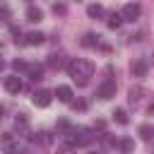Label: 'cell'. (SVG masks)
Returning a JSON list of instances; mask_svg holds the SVG:
<instances>
[{"label":"cell","instance_id":"26","mask_svg":"<svg viewBox=\"0 0 154 154\" xmlns=\"http://www.w3.org/2000/svg\"><path fill=\"white\" fill-rule=\"evenodd\" d=\"M12 67H14V70H24V67H26V65H24V63H22V60H19V58H17V60H14V63H12Z\"/></svg>","mask_w":154,"mask_h":154},{"label":"cell","instance_id":"3","mask_svg":"<svg viewBox=\"0 0 154 154\" xmlns=\"http://www.w3.org/2000/svg\"><path fill=\"white\" fill-rule=\"evenodd\" d=\"M67 140H70V144H89L91 142V135L87 132V130H70L67 132Z\"/></svg>","mask_w":154,"mask_h":154},{"label":"cell","instance_id":"6","mask_svg":"<svg viewBox=\"0 0 154 154\" xmlns=\"http://www.w3.org/2000/svg\"><path fill=\"white\" fill-rule=\"evenodd\" d=\"M51 91H46V89H38V91H34V106H38V108H46V106H51Z\"/></svg>","mask_w":154,"mask_h":154},{"label":"cell","instance_id":"10","mask_svg":"<svg viewBox=\"0 0 154 154\" xmlns=\"http://www.w3.org/2000/svg\"><path fill=\"white\" fill-rule=\"evenodd\" d=\"M48 65H51L53 70H60V67L65 65V55H63V53H51V55H48Z\"/></svg>","mask_w":154,"mask_h":154},{"label":"cell","instance_id":"13","mask_svg":"<svg viewBox=\"0 0 154 154\" xmlns=\"http://www.w3.org/2000/svg\"><path fill=\"white\" fill-rule=\"evenodd\" d=\"M26 19H29V22H41V19H43V12H41L38 7L31 5V7L26 10Z\"/></svg>","mask_w":154,"mask_h":154},{"label":"cell","instance_id":"19","mask_svg":"<svg viewBox=\"0 0 154 154\" xmlns=\"http://www.w3.org/2000/svg\"><path fill=\"white\" fill-rule=\"evenodd\" d=\"M34 140H36V142H41V144H51V142H53L51 132H38V135H36Z\"/></svg>","mask_w":154,"mask_h":154},{"label":"cell","instance_id":"18","mask_svg":"<svg viewBox=\"0 0 154 154\" xmlns=\"http://www.w3.org/2000/svg\"><path fill=\"white\" fill-rule=\"evenodd\" d=\"M120 22H123V17H120V14H116V12L108 17V26H111V29H118V26H120Z\"/></svg>","mask_w":154,"mask_h":154},{"label":"cell","instance_id":"22","mask_svg":"<svg viewBox=\"0 0 154 154\" xmlns=\"http://www.w3.org/2000/svg\"><path fill=\"white\" fill-rule=\"evenodd\" d=\"M14 125H17V128H26V125H29V118H26V113H19V116L14 118Z\"/></svg>","mask_w":154,"mask_h":154},{"label":"cell","instance_id":"17","mask_svg":"<svg viewBox=\"0 0 154 154\" xmlns=\"http://www.w3.org/2000/svg\"><path fill=\"white\" fill-rule=\"evenodd\" d=\"M142 94H144V89H142V87H132V89H130V101H132V103H137V101L142 99Z\"/></svg>","mask_w":154,"mask_h":154},{"label":"cell","instance_id":"25","mask_svg":"<svg viewBox=\"0 0 154 154\" xmlns=\"http://www.w3.org/2000/svg\"><path fill=\"white\" fill-rule=\"evenodd\" d=\"M70 103H72V108H75V111H77V108H79V111H84V108H87V103H84V101H70Z\"/></svg>","mask_w":154,"mask_h":154},{"label":"cell","instance_id":"11","mask_svg":"<svg viewBox=\"0 0 154 154\" xmlns=\"http://www.w3.org/2000/svg\"><path fill=\"white\" fill-rule=\"evenodd\" d=\"M87 14L94 17V19H101V17H103V7H101L99 2H91V5H87Z\"/></svg>","mask_w":154,"mask_h":154},{"label":"cell","instance_id":"29","mask_svg":"<svg viewBox=\"0 0 154 154\" xmlns=\"http://www.w3.org/2000/svg\"><path fill=\"white\" fill-rule=\"evenodd\" d=\"M89 154H96V152H89Z\"/></svg>","mask_w":154,"mask_h":154},{"label":"cell","instance_id":"1","mask_svg":"<svg viewBox=\"0 0 154 154\" xmlns=\"http://www.w3.org/2000/svg\"><path fill=\"white\" fill-rule=\"evenodd\" d=\"M67 72H70V77H72L79 87H84V84L89 82V77L94 75V65H91L89 60H84V58H72V60L67 63Z\"/></svg>","mask_w":154,"mask_h":154},{"label":"cell","instance_id":"27","mask_svg":"<svg viewBox=\"0 0 154 154\" xmlns=\"http://www.w3.org/2000/svg\"><path fill=\"white\" fill-rule=\"evenodd\" d=\"M2 67H5V60H2V58H0V70H2Z\"/></svg>","mask_w":154,"mask_h":154},{"label":"cell","instance_id":"7","mask_svg":"<svg viewBox=\"0 0 154 154\" xmlns=\"http://www.w3.org/2000/svg\"><path fill=\"white\" fill-rule=\"evenodd\" d=\"M5 89H7L10 94H19V91L24 89V84H22V79H19L17 75H12V77H5Z\"/></svg>","mask_w":154,"mask_h":154},{"label":"cell","instance_id":"24","mask_svg":"<svg viewBox=\"0 0 154 154\" xmlns=\"http://www.w3.org/2000/svg\"><path fill=\"white\" fill-rule=\"evenodd\" d=\"M65 10H67V7H65V5H60V2H55V5H53V12H55V14H65Z\"/></svg>","mask_w":154,"mask_h":154},{"label":"cell","instance_id":"12","mask_svg":"<svg viewBox=\"0 0 154 154\" xmlns=\"http://www.w3.org/2000/svg\"><path fill=\"white\" fill-rule=\"evenodd\" d=\"M43 38H46V36H43L41 31H29V34H26V43H29V46H41Z\"/></svg>","mask_w":154,"mask_h":154},{"label":"cell","instance_id":"20","mask_svg":"<svg viewBox=\"0 0 154 154\" xmlns=\"http://www.w3.org/2000/svg\"><path fill=\"white\" fill-rule=\"evenodd\" d=\"M120 149H123V152H125V154H130V152H132V149H135V142H132V140H130V137H125V140H123V142H120Z\"/></svg>","mask_w":154,"mask_h":154},{"label":"cell","instance_id":"9","mask_svg":"<svg viewBox=\"0 0 154 154\" xmlns=\"http://www.w3.org/2000/svg\"><path fill=\"white\" fill-rule=\"evenodd\" d=\"M130 67H132V75H135V77H144V75H147V70H149L147 60H142V58H140V60H135Z\"/></svg>","mask_w":154,"mask_h":154},{"label":"cell","instance_id":"8","mask_svg":"<svg viewBox=\"0 0 154 154\" xmlns=\"http://www.w3.org/2000/svg\"><path fill=\"white\" fill-rule=\"evenodd\" d=\"M55 96H58V101H63V103H70V101H72V89H70L67 84H58V89H55Z\"/></svg>","mask_w":154,"mask_h":154},{"label":"cell","instance_id":"2","mask_svg":"<svg viewBox=\"0 0 154 154\" xmlns=\"http://www.w3.org/2000/svg\"><path fill=\"white\" fill-rule=\"evenodd\" d=\"M0 149H2L5 154H17L19 144H17V140H14L12 132H2V135H0Z\"/></svg>","mask_w":154,"mask_h":154},{"label":"cell","instance_id":"4","mask_svg":"<svg viewBox=\"0 0 154 154\" xmlns=\"http://www.w3.org/2000/svg\"><path fill=\"white\" fill-rule=\"evenodd\" d=\"M96 96L103 99V101H106V99H113V96H116V82H113V79H106V82L96 89Z\"/></svg>","mask_w":154,"mask_h":154},{"label":"cell","instance_id":"23","mask_svg":"<svg viewBox=\"0 0 154 154\" xmlns=\"http://www.w3.org/2000/svg\"><path fill=\"white\" fill-rule=\"evenodd\" d=\"M58 154H75V149H72V144H63V147H58Z\"/></svg>","mask_w":154,"mask_h":154},{"label":"cell","instance_id":"5","mask_svg":"<svg viewBox=\"0 0 154 154\" xmlns=\"http://www.w3.org/2000/svg\"><path fill=\"white\" fill-rule=\"evenodd\" d=\"M120 17H123L125 22H135V19L140 17V5H137V2H128V5L123 7Z\"/></svg>","mask_w":154,"mask_h":154},{"label":"cell","instance_id":"28","mask_svg":"<svg viewBox=\"0 0 154 154\" xmlns=\"http://www.w3.org/2000/svg\"><path fill=\"white\" fill-rule=\"evenodd\" d=\"M2 113H5V111H2V108H0V120H2Z\"/></svg>","mask_w":154,"mask_h":154},{"label":"cell","instance_id":"14","mask_svg":"<svg viewBox=\"0 0 154 154\" xmlns=\"http://www.w3.org/2000/svg\"><path fill=\"white\" fill-rule=\"evenodd\" d=\"M113 118H116V120H118L120 125H128V120H130V118H128V111H125V108H116V111H113Z\"/></svg>","mask_w":154,"mask_h":154},{"label":"cell","instance_id":"21","mask_svg":"<svg viewBox=\"0 0 154 154\" xmlns=\"http://www.w3.org/2000/svg\"><path fill=\"white\" fill-rule=\"evenodd\" d=\"M96 41H99V36H94V34H84L82 46H96Z\"/></svg>","mask_w":154,"mask_h":154},{"label":"cell","instance_id":"16","mask_svg":"<svg viewBox=\"0 0 154 154\" xmlns=\"http://www.w3.org/2000/svg\"><path fill=\"white\" fill-rule=\"evenodd\" d=\"M140 137L149 142V140L154 137V128H152V125H142V128H140Z\"/></svg>","mask_w":154,"mask_h":154},{"label":"cell","instance_id":"15","mask_svg":"<svg viewBox=\"0 0 154 154\" xmlns=\"http://www.w3.org/2000/svg\"><path fill=\"white\" fill-rule=\"evenodd\" d=\"M26 70H29V77H31V79H41V77H43V67H41V65H29Z\"/></svg>","mask_w":154,"mask_h":154}]
</instances>
